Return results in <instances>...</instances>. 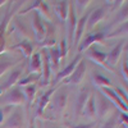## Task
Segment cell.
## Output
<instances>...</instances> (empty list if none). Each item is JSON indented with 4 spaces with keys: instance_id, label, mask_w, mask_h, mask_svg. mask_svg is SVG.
<instances>
[{
    "instance_id": "74e56055",
    "label": "cell",
    "mask_w": 128,
    "mask_h": 128,
    "mask_svg": "<svg viewBox=\"0 0 128 128\" xmlns=\"http://www.w3.org/2000/svg\"><path fill=\"white\" fill-rule=\"evenodd\" d=\"M0 95H2V91H0Z\"/></svg>"
},
{
    "instance_id": "d6986e66",
    "label": "cell",
    "mask_w": 128,
    "mask_h": 128,
    "mask_svg": "<svg viewBox=\"0 0 128 128\" xmlns=\"http://www.w3.org/2000/svg\"><path fill=\"white\" fill-rule=\"evenodd\" d=\"M59 59H60L59 49L51 48V49H50V54H49V62H50V67H51L52 69H56V68L59 67Z\"/></svg>"
},
{
    "instance_id": "9c48e42d",
    "label": "cell",
    "mask_w": 128,
    "mask_h": 128,
    "mask_svg": "<svg viewBox=\"0 0 128 128\" xmlns=\"http://www.w3.org/2000/svg\"><path fill=\"white\" fill-rule=\"evenodd\" d=\"M86 119H90V120H94L95 116H96V109H95V98L94 96H90V99L87 100L86 105L83 108V112L82 114Z\"/></svg>"
},
{
    "instance_id": "1f68e13d",
    "label": "cell",
    "mask_w": 128,
    "mask_h": 128,
    "mask_svg": "<svg viewBox=\"0 0 128 128\" xmlns=\"http://www.w3.org/2000/svg\"><path fill=\"white\" fill-rule=\"evenodd\" d=\"M122 72H123V77H124V78H126V81H127V77H128V76H127V74H128V73H127V59H124V60H123Z\"/></svg>"
},
{
    "instance_id": "4fadbf2b",
    "label": "cell",
    "mask_w": 128,
    "mask_h": 128,
    "mask_svg": "<svg viewBox=\"0 0 128 128\" xmlns=\"http://www.w3.org/2000/svg\"><path fill=\"white\" fill-rule=\"evenodd\" d=\"M123 44L124 42H119L118 45H116L112 51H110V54H108V58H106V64H109L110 67H114L116 62H118L119 56H120V52H122V49H123Z\"/></svg>"
},
{
    "instance_id": "e575fe53",
    "label": "cell",
    "mask_w": 128,
    "mask_h": 128,
    "mask_svg": "<svg viewBox=\"0 0 128 128\" xmlns=\"http://www.w3.org/2000/svg\"><path fill=\"white\" fill-rule=\"evenodd\" d=\"M28 128H36V124H35V120H34V119L31 120V123H30V127H28Z\"/></svg>"
},
{
    "instance_id": "d4e9b609",
    "label": "cell",
    "mask_w": 128,
    "mask_h": 128,
    "mask_svg": "<svg viewBox=\"0 0 128 128\" xmlns=\"http://www.w3.org/2000/svg\"><path fill=\"white\" fill-rule=\"evenodd\" d=\"M16 49H20L22 50V52L24 54V56H30L31 55V52H32V49H34V46H32L31 42L28 41H23V42H20V44H18L17 46H14Z\"/></svg>"
},
{
    "instance_id": "7a4b0ae2",
    "label": "cell",
    "mask_w": 128,
    "mask_h": 128,
    "mask_svg": "<svg viewBox=\"0 0 128 128\" xmlns=\"http://www.w3.org/2000/svg\"><path fill=\"white\" fill-rule=\"evenodd\" d=\"M26 100L24 98V95L23 92L20 91L19 88H13V90H10L6 96H5V102L9 104V105H20V104H23Z\"/></svg>"
},
{
    "instance_id": "8992f818",
    "label": "cell",
    "mask_w": 128,
    "mask_h": 128,
    "mask_svg": "<svg viewBox=\"0 0 128 128\" xmlns=\"http://www.w3.org/2000/svg\"><path fill=\"white\" fill-rule=\"evenodd\" d=\"M67 104V92L64 90H60L55 94L54 100H52V109H54L56 113H60L64 110Z\"/></svg>"
},
{
    "instance_id": "5bb4252c",
    "label": "cell",
    "mask_w": 128,
    "mask_h": 128,
    "mask_svg": "<svg viewBox=\"0 0 128 128\" xmlns=\"http://www.w3.org/2000/svg\"><path fill=\"white\" fill-rule=\"evenodd\" d=\"M80 60H81V55H78V56H77L76 59H74L73 62H70V63H69V66H68L67 68H64L62 72H59V73H58V76H56V80H55V82H59V81H60V80H63V78L69 77L70 74L73 73L74 68H76L77 63H80Z\"/></svg>"
},
{
    "instance_id": "30bf717a",
    "label": "cell",
    "mask_w": 128,
    "mask_h": 128,
    "mask_svg": "<svg viewBox=\"0 0 128 128\" xmlns=\"http://www.w3.org/2000/svg\"><path fill=\"white\" fill-rule=\"evenodd\" d=\"M88 58L92 60V62H95V63H98L99 66H101V67H106V58H108V54L106 52H104V51H99V50H96V49H91L90 51H88Z\"/></svg>"
},
{
    "instance_id": "4dcf8cb0",
    "label": "cell",
    "mask_w": 128,
    "mask_h": 128,
    "mask_svg": "<svg viewBox=\"0 0 128 128\" xmlns=\"http://www.w3.org/2000/svg\"><path fill=\"white\" fill-rule=\"evenodd\" d=\"M88 3H90V2H76V3H74V5H76V6L81 10V12H82L83 8H86Z\"/></svg>"
},
{
    "instance_id": "f1b7e54d",
    "label": "cell",
    "mask_w": 128,
    "mask_h": 128,
    "mask_svg": "<svg viewBox=\"0 0 128 128\" xmlns=\"http://www.w3.org/2000/svg\"><path fill=\"white\" fill-rule=\"evenodd\" d=\"M59 55H60V58H63V56H66V55H67V42L64 41V40H62V42H60Z\"/></svg>"
},
{
    "instance_id": "7402d4cb",
    "label": "cell",
    "mask_w": 128,
    "mask_h": 128,
    "mask_svg": "<svg viewBox=\"0 0 128 128\" xmlns=\"http://www.w3.org/2000/svg\"><path fill=\"white\" fill-rule=\"evenodd\" d=\"M17 62L18 60H13V59H10L8 56H5V58H3L2 60H0V77H2L10 67H13L14 63H17Z\"/></svg>"
},
{
    "instance_id": "5b68a950",
    "label": "cell",
    "mask_w": 128,
    "mask_h": 128,
    "mask_svg": "<svg viewBox=\"0 0 128 128\" xmlns=\"http://www.w3.org/2000/svg\"><path fill=\"white\" fill-rule=\"evenodd\" d=\"M112 108V105H110V101L105 98L104 95L99 94V98H98V105L95 106V109H96V114H98L100 118H102V116H105L106 114L109 113Z\"/></svg>"
},
{
    "instance_id": "cb8c5ba5",
    "label": "cell",
    "mask_w": 128,
    "mask_h": 128,
    "mask_svg": "<svg viewBox=\"0 0 128 128\" xmlns=\"http://www.w3.org/2000/svg\"><path fill=\"white\" fill-rule=\"evenodd\" d=\"M22 92L24 95V98H27L28 102H31L32 100H34V96H35V92H36V84L31 83V84H28V86H23Z\"/></svg>"
},
{
    "instance_id": "f546056e",
    "label": "cell",
    "mask_w": 128,
    "mask_h": 128,
    "mask_svg": "<svg viewBox=\"0 0 128 128\" xmlns=\"http://www.w3.org/2000/svg\"><path fill=\"white\" fill-rule=\"evenodd\" d=\"M38 76H35L34 77V74H31V76L28 77V78H26V80H22V81H20L19 82V84H20V86H23V84H27V83H30V82H32V81H34L35 78H37Z\"/></svg>"
},
{
    "instance_id": "484cf974",
    "label": "cell",
    "mask_w": 128,
    "mask_h": 128,
    "mask_svg": "<svg viewBox=\"0 0 128 128\" xmlns=\"http://www.w3.org/2000/svg\"><path fill=\"white\" fill-rule=\"evenodd\" d=\"M19 76H20V69H17V70H14V72H13V73L9 76L8 81L5 82V86H4V88H9V87H12L13 84H14V83L18 81Z\"/></svg>"
},
{
    "instance_id": "ba28073f",
    "label": "cell",
    "mask_w": 128,
    "mask_h": 128,
    "mask_svg": "<svg viewBox=\"0 0 128 128\" xmlns=\"http://www.w3.org/2000/svg\"><path fill=\"white\" fill-rule=\"evenodd\" d=\"M90 96H91V92H90L88 88H84L80 92L78 98H77V102H76V114L77 115L82 114L83 108H84V105H86L87 100L90 99Z\"/></svg>"
},
{
    "instance_id": "9a60e30c",
    "label": "cell",
    "mask_w": 128,
    "mask_h": 128,
    "mask_svg": "<svg viewBox=\"0 0 128 128\" xmlns=\"http://www.w3.org/2000/svg\"><path fill=\"white\" fill-rule=\"evenodd\" d=\"M69 42L73 44L74 41V30H76V14H74V5L72 3H69Z\"/></svg>"
},
{
    "instance_id": "8fae6325",
    "label": "cell",
    "mask_w": 128,
    "mask_h": 128,
    "mask_svg": "<svg viewBox=\"0 0 128 128\" xmlns=\"http://www.w3.org/2000/svg\"><path fill=\"white\" fill-rule=\"evenodd\" d=\"M105 38V34H102V32H98V34H90L87 38H84L83 42H82V45L80 46V51H83V50H86L88 49L94 42H98V41H101Z\"/></svg>"
},
{
    "instance_id": "836d02e7",
    "label": "cell",
    "mask_w": 128,
    "mask_h": 128,
    "mask_svg": "<svg viewBox=\"0 0 128 128\" xmlns=\"http://www.w3.org/2000/svg\"><path fill=\"white\" fill-rule=\"evenodd\" d=\"M4 110H0V123H2L3 122V119H4Z\"/></svg>"
},
{
    "instance_id": "6da1fadb",
    "label": "cell",
    "mask_w": 128,
    "mask_h": 128,
    "mask_svg": "<svg viewBox=\"0 0 128 128\" xmlns=\"http://www.w3.org/2000/svg\"><path fill=\"white\" fill-rule=\"evenodd\" d=\"M32 28H34V34L37 41H42L46 36V31L44 26V20H42L41 16L38 12H35L32 16Z\"/></svg>"
},
{
    "instance_id": "4316f807",
    "label": "cell",
    "mask_w": 128,
    "mask_h": 128,
    "mask_svg": "<svg viewBox=\"0 0 128 128\" xmlns=\"http://www.w3.org/2000/svg\"><path fill=\"white\" fill-rule=\"evenodd\" d=\"M54 92V90H51V91H49V92H46L44 96L41 98V100H40V104H38V113H41L42 110H44V108L48 105V102H49V99H50V95Z\"/></svg>"
},
{
    "instance_id": "ac0fdd59",
    "label": "cell",
    "mask_w": 128,
    "mask_h": 128,
    "mask_svg": "<svg viewBox=\"0 0 128 128\" xmlns=\"http://www.w3.org/2000/svg\"><path fill=\"white\" fill-rule=\"evenodd\" d=\"M42 68V63H41V55L40 52L34 54V56L31 58V63H30V72L31 73H37L40 72Z\"/></svg>"
},
{
    "instance_id": "2e32d148",
    "label": "cell",
    "mask_w": 128,
    "mask_h": 128,
    "mask_svg": "<svg viewBox=\"0 0 128 128\" xmlns=\"http://www.w3.org/2000/svg\"><path fill=\"white\" fill-rule=\"evenodd\" d=\"M10 16H12V12L10 10H8L4 19H2V23H0V52H2L5 48V30H6V26H8V20L10 18Z\"/></svg>"
},
{
    "instance_id": "ffe728a7",
    "label": "cell",
    "mask_w": 128,
    "mask_h": 128,
    "mask_svg": "<svg viewBox=\"0 0 128 128\" xmlns=\"http://www.w3.org/2000/svg\"><path fill=\"white\" fill-rule=\"evenodd\" d=\"M44 64V86L48 84L49 77H50V62H49V51L44 50V62H41Z\"/></svg>"
},
{
    "instance_id": "7c38bea8",
    "label": "cell",
    "mask_w": 128,
    "mask_h": 128,
    "mask_svg": "<svg viewBox=\"0 0 128 128\" xmlns=\"http://www.w3.org/2000/svg\"><path fill=\"white\" fill-rule=\"evenodd\" d=\"M105 16V10L104 8H98L92 10V12L88 14V18H87V23H88V28H92L95 24H98L100 20L104 18Z\"/></svg>"
},
{
    "instance_id": "8d00e7d4",
    "label": "cell",
    "mask_w": 128,
    "mask_h": 128,
    "mask_svg": "<svg viewBox=\"0 0 128 128\" xmlns=\"http://www.w3.org/2000/svg\"><path fill=\"white\" fill-rule=\"evenodd\" d=\"M51 128H58V127H51Z\"/></svg>"
},
{
    "instance_id": "52a82bcc",
    "label": "cell",
    "mask_w": 128,
    "mask_h": 128,
    "mask_svg": "<svg viewBox=\"0 0 128 128\" xmlns=\"http://www.w3.org/2000/svg\"><path fill=\"white\" fill-rule=\"evenodd\" d=\"M23 126V118H22V113L20 110H16L9 115V118L6 119L4 128H22Z\"/></svg>"
},
{
    "instance_id": "83f0119b",
    "label": "cell",
    "mask_w": 128,
    "mask_h": 128,
    "mask_svg": "<svg viewBox=\"0 0 128 128\" xmlns=\"http://www.w3.org/2000/svg\"><path fill=\"white\" fill-rule=\"evenodd\" d=\"M116 123H118V119H116V116L113 115L112 118H109L108 120H106L101 128H116Z\"/></svg>"
},
{
    "instance_id": "3957f363",
    "label": "cell",
    "mask_w": 128,
    "mask_h": 128,
    "mask_svg": "<svg viewBox=\"0 0 128 128\" xmlns=\"http://www.w3.org/2000/svg\"><path fill=\"white\" fill-rule=\"evenodd\" d=\"M84 72H86V63L82 60V62H80V63L77 64V67L74 68L73 73L69 76L68 82H70V83H73V84L81 83L82 80H83V77H84Z\"/></svg>"
},
{
    "instance_id": "d590c367",
    "label": "cell",
    "mask_w": 128,
    "mask_h": 128,
    "mask_svg": "<svg viewBox=\"0 0 128 128\" xmlns=\"http://www.w3.org/2000/svg\"><path fill=\"white\" fill-rule=\"evenodd\" d=\"M119 128H127V127H126V124H120V127H119Z\"/></svg>"
},
{
    "instance_id": "d6a6232c",
    "label": "cell",
    "mask_w": 128,
    "mask_h": 128,
    "mask_svg": "<svg viewBox=\"0 0 128 128\" xmlns=\"http://www.w3.org/2000/svg\"><path fill=\"white\" fill-rule=\"evenodd\" d=\"M95 124L94 123H88V124H78V126H73L72 128H94Z\"/></svg>"
},
{
    "instance_id": "603a6c76",
    "label": "cell",
    "mask_w": 128,
    "mask_h": 128,
    "mask_svg": "<svg viewBox=\"0 0 128 128\" xmlns=\"http://www.w3.org/2000/svg\"><path fill=\"white\" fill-rule=\"evenodd\" d=\"M87 18H88V14L87 16H84L80 19V22H78V26H77V31H76V38H74L73 42H76V44H78L81 37H82V34H83V28L84 26H86V22H87Z\"/></svg>"
},
{
    "instance_id": "44dd1931",
    "label": "cell",
    "mask_w": 128,
    "mask_h": 128,
    "mask_svg": "<svg viewBox=\"0 0 128 128\" xmlns=\"http://www.w3.org/2000/svg\"><path fill=\"white\" fill-rule=\"evenodd\" d=\"M92 81H94V83L96 84V86H99V87H110V84H112V82L108 80V78H105L104 76H101V74H99V73H94L92 74Z\"/></svg>"
},
{
    "instance_id": "e0dca14e",
    "label": "cell",
    "mask_w": 128,
    "mask_h": 128,
    "mask_svg": "<svg viewBox=\"0 0 128 128\" xmlns=\"http://www.w3.org/2000/svg\"><path fill=\"white\" fill-rule=\"evenodd\" d=\"M55 10L60 19H67L69 13V2H59L58 4H55Z\"/></svg>"
},
{
    "instance_id": "277c9868",
    "label": "cell",
    "mask_w": 128,
    "mask_h": 128,
    "mask_svg": "<svg viewBox=\"0 0 128 128\" xmlns=\"http://www.w3.org/2000/svg\"><path fill=\"white\" fill-rule=\"evenodd\" d=\"M101 91L105 94V98H106V99H110L113 102H115L116 105H118V108H119L123 113H127V104H124V102L119 99V96H118V94L115 92V90H112L110 87H102Z\"/></svg>"
}]
</instances>
